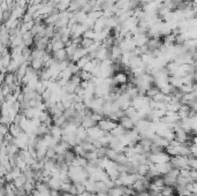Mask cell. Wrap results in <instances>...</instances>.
Here are the masks:
<instances>
[{"instance_id": "obj_1", "label": "cell", "mask_w": 197, "mask_h": 196, "mask_svg": "<svg viewBox=\"0 0 197 196\" xmlns=\"http://www.w3.org/2000/svg\"><path fill=\"white\" fill-rule=\"evenodd\" d=\"M118 125L121 126L124 130H133V129L135 128V121L133 120V119H130V118H128V117H126V115H124L119 120Z\"/></svg>"}]
</instances>
